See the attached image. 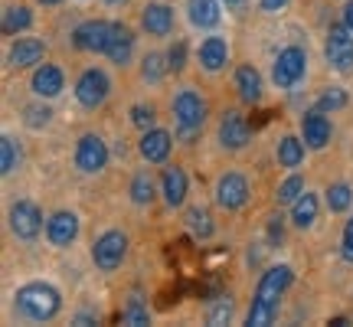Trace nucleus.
Here are the masks:
<instances>
[{
    "label": "nucleus",
    "mask_w": 353,
    "mask_h": 327,
    "mask_svg": "<svg viewBox=\"0 0 353 327\" xmlns=\"http://www.w3.org/2000/svg\"><path fill=\"white\" fill-rule=\"evenodd\" d=\"M347 92H343V88H324V92H321V99H317V108H321V112H341V108H347Z\"/></svg>",
    "instance_id": "obj_35"
},
{
    "label": "nucleus",
    "mask_w": 353,
    "mask_h": 327,
    "mask_svg": "<svg viewBox=\"0 0 353 327\" xmlns=\"http://www.w3.org/2000/svg\"><path fill=\"white\" fill-rule=\"evenodd\" d=\"M76 324L85 327V324H95V315H76Z\"/></svg>",
    "instance_id": "obj_43"
},
{
    "label": "nucleus",
    "mask_w": 353,
    "mask_h": 327,
    "mask_svg": "<svg viewBox=\"0 0 353 327\" xmlns=\"http://www.w3.org/2000/svg\"><path fill=\"white\" fill-rule=\"evenodd\" d=\"M17 167H20V148H17V141L10 135H3L0 138V174L10 177Z\"/></svg>",
    "instance_id": "obj_33"
},
{
    "label": "nucleus",
    "mask_w": 353,
    "mask_h": 327,
    "mask_svg": "<svg viewBox=\"0 0 353 327\" xmlns=\"http://www.w3.org/2000/svg\"><path fill=\"white\" fill-rule=\"evenodd\" d=\"M33 26V10L26 7V3H10V7H3V20H0V30H3V37H20L23 30Z\"/></svg>",
    "instance_id": "obj_24"
},
{
    "label": "nucleus",
    "mask_w": 353,
    "mask_h": 327,
    "mask_svg": "<svg viewBox=\"0 0 353 327\" xmlns=\"http://www.w3.org/2000/svg\"><path fill=\"white\" fill-rule=\"evenodd\" d=\"M141 26H144V33L148 37H170L174 33V7H167L161 0H154L148 3L144 10H141Z\"/></svg>",
    "instance_id": "obj_17"
},
{
    "label": "nucleus",
    "mask_w": 353,
    "mask_h": 327,
    "mask_svg": "<svg viewBox=\"0 0 353 327\" xmlns=\"http://www.w3.org/2000/svg\"><path fill=\"white\" fill-rule=\"evenodd\" d=\"M219 144L226 148V151H242L245 144H249V138H252V128H249V118L242 112H236V108H229L223 118H219Z\"/></svg>",
    "instance_id": "obj_12"
},
{
    "label": "nucleus",
    "mask_w": 353,
    "mask_h": 327,
    "mask_svg": "<svg viewBox=\"0 0 353 327\" xmlns=\"http://www.w3.org/2000/svg\"><path fill=\"white\" fill-rule=\"evenodd\" d=\"M30 88H33V95H39V99H56V95L65 88L63 69L52 66V63H39L33 79H30Z\"/></svg>",
    "instance_id": "obj_19"
},
{
    "label": "nucleus",
    "mask_w": 353,
    "mask_h": 327,
    "mask_svg": "<svg viewBox=\"0 0 353 327\" xmlns=\"http://www.w3.org/2000/svg\"><path fill=\"white\" fill-rule=\"evenodd\" d=\"M330 135H334V128H330V118L327 112H321V108H307V112L301 115V138L307 148H314V151H321V148H327Z\"/></svg>",
    "instance_id": "obj_14"
},
{
    "label": "nucleus",
    "mask_w": 353,
    "mask_h": 327,
    "mask_svg": "<svg viewBox=\"0 0 353 327\" xmlns=\"http://www.w3.org/2000/svg\"><path fill=\"white\" fill-rule=\"evenodd\" d=\"M304 138H294V135H285V138L278 141V164L285 167V170H294V167H301L304 164Z\"/></svg>",
    "instance_id": "obj_26"
},
{
    "label": "nucleus",
    "mask_w": 353,
    "mask_h": 327,
    "mask_svg": "<svg viewBox=\"0 0 353 327\" xmlns=\"http://www.w3.org/2000/svg\"><path fill=\"white\" fill-rule=\"evenodd\" d=\"M183 223H187V229L196 239H210L213 236V216H210V210H203V206H190Z\"/></svg>",
    "instance_id": "obj_27"
},
{
    "label": "nucleus",
    "mask_w": 353,
    "mask_h": 327,
    "mask_svg": "<svg viewBox=\"0 0 353 327\" xmlns=\"http://www.w3.org/2000/svg\"><path fill=\"white\" fill-rule=\"evenodd\" d=\"M341 255H343V262H353V216H350V219H347V226H343Z\"/></svg>",
    "instance_id": "obj_40"
},
{
    "label": "nucleus",
    "mask_w": 353,
    "mask_h": 327,
    "mask_svg": "<svg viewBox=\"0 0 353 327\" xmlns=\"http://www.w3.org/2000/svg\"><path fill=\"white\" fill-rule=\"evenodd\" d=\"M7 219H10V232L23 242H33L43 232V210L33 200H17L10 206Z\"/></svg>",
    "instance_id": "obj_8"
},
{
    "label": "nucleus",
    "mask_w": 353,
    "mask_h": 327,
    "mask_svg": "<svg viewBox=\"0 0 353 327\" xmlns=\"http://www.w3.org/2000/svg\"><path fill=\"white\" fill-rule=\"evenodd\" d=\"M206 99H203L196 88H180L174 99V115H176V138L183 144H193V138L203 131L206 121Z\"/></svg>",
    "instance_id": "obj_3"
},
{
    "label": "nucleus",
    "mask_w": 353,
    "mask_h": 327,
    "mask_svg": "<svg viewBox=\"0 0 353 327\" xmlns=\"http://www.w3.org/2000/svg\"><path fill=\"white\" fill-rule=\"evenodd\" d=\"M291 281H294L291 265H268L262 272V278H259V285H255L252 308H249V315H245V324L249 327L272 324L278 315V298L291 288Z\"/></svg>",
    "instance_id": "obj_1"
},
{
    "label": "nucleus",
    "mask_w": 353,
    "mask_h": 327,
    "mask_svg": "<svg viewBox=\"0 0 353 327\" xmlns=\"http://www.w3.org/2000/svg\"><path fill=\"white\" fill-rule=\"evenodd\" d=\"M13 311L26 321L43 324V321H52L63 311V295L50 281H26L13 291Z\"/></svg>",
    "instance_id": "obj_2"
},
{
    "label": "nucleus",
    "mask_w": 353,
    "mask_h": 327,
    "mask_svg": "<svg viewBox=\"0 0 353 327\" xmlns=\"http://www.w3.org/2000/svg\"><path fill=\"white\" fill-rule=\"evenodd\" d=\"M324 193H327L324 200H327L330 213H347V210L353 206V187L350 184H330Z\"/></svg>",
    "instance_id": "obj_30"
},
{
    "label": "nucleus",
    "mask_w": 353,
    "mask_h": 327,
    "mask_svg": "<svg viewBox=\"0 0 353 327\" xmlns=\"http://www.w3.org/2000/svg\"><path fill=\"white\" fill-rule=\"evenodd\" d=\"M76 167L82 174H101L105 167H108V144L101 135L95 131H88L82 135L76 144Z\"/></svg>",
    "instance_id": "obj_9"
},
{
    "label": "nucleus",
    "mask_w": 353,
    "mask_h": 327,
    "mask_svg": "<svg viewBox=\"0 0 353 327\" xmlns=\"http://www.w3.org/2000/svg\"><path fill=\"white\" fill-rule=\"evenodd\" d=\"M281 239H285V216L275 213L268 219V246H281Z\"/></svg>",
    "instance_id": "obj_39"
},
{
    "label": "nucleus",
    "mask_w": 353,
    "mask_h": 327,
    "mask_svg": "<svg viewBox=\"0 0 353 327\" xmlns=\"http://www.w3.org/2000/svg\"><path fill=\"white\" fill-rule=\"evenodd\" d=\"M46 59V43L37 37H23L17 39L7 52V66L10 69H30V66H39Z\"/></svg>",
    "instance_id": "obj_15"
},
{
    "label": "nucleus",
    "mask_w": 353,
    "mask_h": 327,
    "mask_svg": "<svg viewBox=\"0 0 353 327\" xmlns=\"http://www.w3.org/2000/svg\"><path fill=\"white\" fill-rule=\"evenodd\" d=\"M232 315H236V301H232L229 295H219V298H213L210 308H206V324H229Z\"/></svg>",
    "instance_id": "obj_32"
},
{
    "label": "nucleus",
    "mask_w": 353,
    "mask_h": 327,
    "mask_svg": "<svg viewBox=\"0 0 353 327\" xmlns=\"http://www.w3.org/2000/svg\"><path fill=\"white\" fill-rule=\"evenodd\" d=\"M46 239L56 249H69L72 242L79 239V216L72 210H56V213L46 219Z\"/></svg>",
    "instance_id": "obj_13"
},
{
    "label": "nucleus",
    "mask_w": 353,
    "mask_h": 327,
    "mask_svg": "<svg viewBox=\"0 0 353 327\" xmlns=\"http://www.w3.org/2000/svg\"><path fill=\"white\" fill-rule=\"evenodd\" d=\"M167 63H170V72H174V76L187 69V43H183V39H176L174 46L167 50Z\"/></svg>",
    "instance_id": "obj_36"
},
{
    "label": "nucleus",
    "mask_w": 353,
    "mask_h": 327,
    "mask_svg": "<svg viewBox=\"0 0 353 327\" xmlns=\"http://www.w3.org/2000/svg\"><path fill=\"white\" fill-rule=\"evenodd\" d=\"M23 115H26L23 121L30 128H46V125H50V118H52V112L46 108V105H43V108H39V105H33V108H26Z\"/></svg>",
    "instance_id": "obj_38"
},
{
    "label": "nucleus",
    "mask_w": 353,
    "mask_h": 327,
    "mask_svg": "<svg viewBox=\"0 0 353 327\" xmlns=\"http://www.w3.org/2000/svg\"><path fill=\"white\" fill-rule=\"evenodd\" d=\"M108 92H112V79H108L105 69H95V66H92V69H85V72L76 79V101L82 108H88V112L101 108L105 99H108Z\"/></svg>",
    "instance_id": "obj_7"
},
{
    "label": "nucleus",
    "mask_w": 353,
    "mask_h": 327,
    "mask_svg": "<svg viewBox=\"0 0 353 327\" xmlns=\"http://www.w3.org/2000/svg\"><path fill=\"white\" fill-rule=\"evenodd\" d=\"M196 59L206 72H219V69H226L229 63V43L223 37H206L200 43V50H196Z\"/></svg>",
    "instance_id": "obj_21"
},
{
    "label": "nucleus",
    "mask_w": 353,
    "mask_h": 327,
    "mask_svg": "<svg viewBox=\"0 0 353 327\" xmlns=\"http://www.w3.org/2000/svg\"><path fill=\"white\" fill-rule=\"evenodd\" d=\"M236 92H239V99L245 105H255L262 99V76H259L255 66H239L236 69Z\"/></svg>",
    "instance_id": "obj_25"
},
{
    "label": "nucleus",
    "mask_w": 353,
    "mask_h": 327,
    "mask_svg": "<svg viewBox=\"0 0 353 327\" xmlns=\"http://www.w3.org/2000/svg\"><path fill=\"white\" fill-rule=\"evenodd\" d=\"M167 72H170V63H167V56H161V52H148V56L141 59V79H144V82L157 86Z\"/></svg>",
    "instance_id": "obj_28"
},
{
    "label": "nucleus",
    "mask_w": 353,
    "mask_h": 327,
    "mask_svg": "<svg viewBox=\"0 0 353 327\" xmlns=\"http://www.w3.org/2000/svg\"><path fill=\"white\" fill-rule=\"evenodd\" d=\"M324 56H327V66L334 72H350L353 69V30L343 20L327 30Z\"/></svg>",
    "instance_id": "obj_6"
},
{
    "label": "nucleus",
    "mask_w": 353,
    "mask_h": 327,
    "mask_svg": "<svg viewBox=\"0 0 353 327\" xmlns=\"http://www.w3.org/2000/svg\"><path fill=\"white\" fill-rule=\"evenodd\" d=\"M105 3H108V7H125L128 0H105Z\"/></svg>",
    "instance_id": "obj_44"
},
{
    "label": "nucleus",
    "mask_w": 353,
    "mask_h": 327,
    "mask_svg": "<svg viewBox=\"0 0 353 327\" xmlns=\"http://www.w3.org/2000/svg\"><path fill=\"white\" fill-rule=\"evenodd\" d=\"M317 210H321L317 193L304 190L301 197L291 203V226H294V229H311V226H314V219H317Z\"/></svg>",
    "instance_id": "obj_23"
},
{
    "label": "nucleus",
    "mask_w": 353,
    "mask_h": 327,
    "mask_svg": "<svg viewBox=\"0 0 353 327\" xmlns=\"http://www.w3.org/2000/svg\"><path fill=\"white\" fill-rule=\"evenodd\" d=\"M170 148H174V135L164 131V128H148V131L141 135V144H138L141 157L148 164H164L167 157H170Z\"/></svg>",
    "instance_id": "obj_16"
},
{
    "label": "nucleus",
    "mask_w": 353,
    "mask_h": 327,
    "mask_svg": "<svg viewBox=\"0 0 353 327\" xmlns=\"http://www.w3.org/2000/svg\"><path fill=\"white\" fill-rule=\"evenodd\" d=\"M112 20H85L72 30V46L79 52H105L112 43Z\"/></svg>",
    "instance_id": "obj_10"
},
{
    "label": "nucleus",
    "mask_w": 353,
    "mask_h": 327,
    "mask_svg": "<svg viewBox=\"0 0 353 327\" xmlns=\"http://www.w3.org/2000/svg\"><path fill=\"white\" fill-rule=\"evenodd\" d=\"M131 125L141 128V131L154 128V108L151 105H134V108H131Z\"/></svg>",
    "instance_id": "obj_37"
},
{
    "label": "nucleus",
    "mask_w": 353,
    "mask_h": 327,
    "mask_svg": "<svg viewBox=\"0 0 353 327\" xmlns=\"http://www.w3.org/2000/svg\"><path fill=\"white\" fill-rule=\"evenodd\" d=\"M223 3H226V7H242L245 0H223Z\"/></svg>",
    "instance_id": "obj_45"
},
{
    "label": "nucleus",
    "mask_w": 353,
    "mask_h": 327,
    "mask_svg": "<svg viewBox=\"0 0 353 327\" xmlns=\"http://www.w3.org/2000/svg\"><path fill=\"white\" fill-rule=\"evenodd\" d=\"M307 72V52L301 46H285L278 50L275 63H272V82L278 88H294Z\"/></svg>",
    "instance_id": "obj_5"
},
{
    "label": "nucleus",
    "mask_w": 353,
    "mask_h": 327,
    "mask_svg": "<svg viewBox=\"0 0 353 327\" xmlns=\"http://www.w3.org/2000/svg\"><path fill=\"white\" fill-rule=\"evenodd\" d=\"M343 23L353 30V0H347V7H343Z\"/></svg>",
    "instance_id": "obj_42"
},
{
    "label": "nucleus",
    "mask_w": 353,
    "mask_h": 327,
    "mask_svg": "<svg viewBox=\"0 0 353 327\" xmlns=\"http://www.w3.org/2000/svg\"><path fill=\"white\" fill-rule=\"evenodd\" d=\"M128 259V236L121 229H105L99 239L92 242V262L99 272H114L121 268V262Z\"/></svg>",
    "instance_id": "obj_4"
},
{
    "label": "nucleus",
    "mask_w": 353,
    "mask_h": 327,
    "mask_svg": "<svg viewBox=\"0 0 353 327\" xmlns=\"http://www.w3.org/2000/svg\"><path fill=\"white\" fill-rule=\"evenodd\" d=\"M121 321H125V324H131V327H144L148 321H151V317H148V308H144V301H141L138 291L128 298V308L121 311Z\"/></svg>",
    "instance_id": "obj_34"
},
{
    "label": "nucleus",
    "mask_w": 353,
    "mask_h": 327,
    "mask_svg": "<svg viewBox=\"0 0 353 327\" xmlns=\"http://www.w3.org/2000/svg\"><path fill=\"white\" fill-rule=\"evenodd\" d=\"M39 3H46V7H52V3H63V0H39Z\"/></svg>",
    "instance_id": "obj_46"
},
{
    "label": "nucleus",
    "mask_w": 353,
    "mask_h": 327,
    "mask_svg": "<svg viewBox=\"0 0 353 327\" xmlns=\"http://www.w3.org/2000/svg\"><path fill=\"white\" fill-rule=\"evenodd\" d=\"M128 193H131V203H138V206H151L154 203V180H151V174H148V170H138V174L131 177Z\"/></svg>",
    "instance_id": "obj_29"
},
{
    "label": "nucleus",
    "mask_w": 353,
    "mask_h": 327,
    "mask_svg": "<svg viewBox=\"0 0 353 327\" xmlns=\"http://www.w3.org/2000/svg\"><path fill=\"white\" fill-rule=\"evenodd\" d=\"M187 17L196 30H213L223 20V0H187Z\"/></svg>",
    "instance_id": "obj_20"
},
{
    "label": "nucleus",
    "mask_w": 353,
    "mask_h": 327,
    "mask_svg": "<svg viewBox=\"0 0 353 327\" xmlns=\"http://www.w3.org/2000/svg\"><path fill=\"white\" fill-rule=\"evenodd\" d=\"M259 7H262L265 13H278L288 7V0H259Z\"/></svg>",
    "instance_id": "obj_41"
},
{
    "label": "nucleus",
    "mask_w": 353,
    "mask_h": 327,
    "mask_svg": "<svg viewBox=\"0 0 353 327\" xmlns=\"http://www.w3.org/2000/svg\"><path fill=\"white\" fill-rule=\"evenodd\" d=\"M216 203L223 210H242L249 203V180L239 174V170H226V174L216 180Z\"/></svg>",
    "instance_id": "obj_11"
},
{
    "label": "nucleus",
    "mask_w": 353,
    "mask_h": 327,
    "mask_svg": "<svg viewBox=\"0 0 353 327\" xmlns=\"http://www.w3.org/2000/svg\"><path fill=\"white\" fill-rule=\"evenodd\" d=\"M161 193H164V203L170 206V210L183 206V200H187V193H190L187 170H183V167H176V164L164 167V174H161Z\"/></svg>",
    "instance_id": "obj_18"
},
{
    "label": "nucleus",
    "mask_w": 353,
    "mask_h": 327,
    "mask_svg": "<svg viewBox=\"0 0 353 327\" xmlns=\"http://www.w3.org/2000/svg\"><path fill=\"white\" fill-rule=\"evenodd\" d=\"M304 177L301 174H288L281 184H278V190H275V200H278V206H291V203L298 200L304 193Z\"/></svg>",
    "instance_id": "obj_31"
},
{
    "label": "nucleus",
    "mask_w": 353,
    "mask_h": 327,
    "mask_svg": "<svg viewBox=\"0 0 353 327\" xmlns=\"http://www.w3.org/2000/svg\"><path fill=\"white\" fill-rule=\"evenodd\" d=\"M105 56H108L114 66H128V63H131V56H134V30H131V26H125V23H114L112 43H108Z\"/></svg>",
    "instance_id": "obj_22"
}]
</instances>
